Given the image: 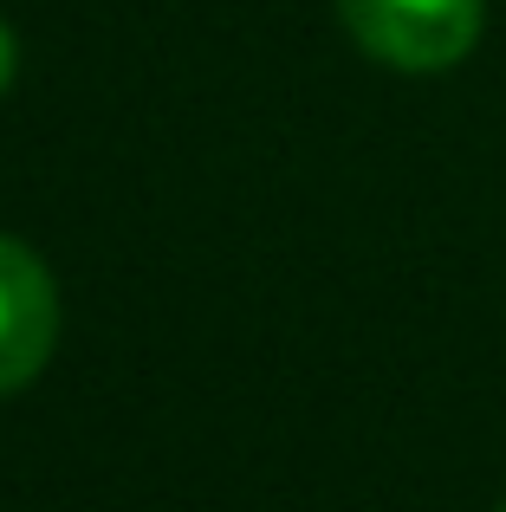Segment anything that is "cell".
Masks as SVG:
<instances>
[{"label": "cell", "mask_w": 506, "mask_h": 512, "mask_svg": "<svg viewBox=\"0 0 506 512\" xmlns=\"http://www.w3.org/2000/svg\"><path fill=\"white\" fill-rule=\"evenodd\" d=\"M7 78H13V33L0 26V85H7Z\"/></svg>", "instance_id": "3957f363"}, {"label": "cell", "mask_w": 506, "mask_h": 512, "mask_svg": "<svg viewBox=\"0 0 506 512\" xmlns=\"http://www.w3.org/2000/svg\"><path fill=\"white\" fill-rule=\"evenodd\" d=\"M500 512H506V506H500Z\"/></svg>", "instance_id": "277c9868"}, {"label": "cell", "mask_w": 506, "mask_h": 512, "mask_svg": "<svg viewBox=\"0 0 506 512\" xmlns=\"http://www.w3.org/2000/svg\"><path fill=\"white\" fill-rule=\"evenodd\" d=\"M52 338H59V292L46 266L20 240H0V396L46 370Z\"/></svg>", "instance_id": "7a4b0ae2"}, {"label": "cell", "mask_w": 506, "mask_h": 512, "mask_svg": "<svg viewBox=\"0 0 506 512\" xmlns=\"http://www.w3.org/2000/svg\"><path fill=\"white\" fill-rule=\"evenodd\" d=\"M351 39L396 72L461 65L481 39V0H338Z\"/></svg>", "instance_id": "6da1fadb"}]
</instances>
